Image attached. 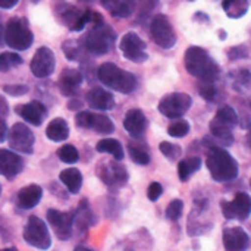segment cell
Returning a JSON list of instances; mask_svg holds the SVG:
<instances>
[{"label": "cell", "instance_id": "26", "mask_svg": "<svg viewBox=\"0 0 251 251\" xmlns=\"http://www.w3.org/2000/svg\"><path fill=\"white\" fill-rule=\"evenodd\" d=\"M59 179L68 188V191L71 194H78L81 187H82V175L75 168H69V169L62 171L59 175Z\"/></svg>", "mask_w": 251, "mask_h": 251}, {"label": "cell", "instance_id": "51", "mask_svg": "<svg viewBox=\"0 0 251 251\" xmlns=\"http://www.w3.org/2000/svg\"><path fill=\"white\" fill-rule=\"evenodd\" d=\"M32 1H38V0H32Z\"/></svg>", "mask_w": 251, "mask_h": 251}, {"label": "cell", "instance_id": "12", "mask_svg": "<svg viewBox=\"0 0 251 251\" xmlns=\"http://www.w3.org/2000/svg\"><path fill=\"white\" fill-rule=\"evenodd\" d=\"M119 49L124 57L134 63H143L149 57L146 53V43L135 32L125 34L119 43Z\"/></svg>", "mask_w": 251, "mask_h": 251}, {"label": "cell", "instance_id": "39", "mask_svg": "<svg viewBox=\"0 0 251 251\" xmlns=\"http://www.w3.org/2000/svg\"><path fill=\"white\" fill-rule=\"evenodd\" d=\"M156 4H157V0H140V12H138L140 16L138 18L146 19L151 13V10H154Z\"/></svg>", "mask_w": 251, "mask_h": 251}, {"label": "cell", "instance_id": "27", "mask_svg": "<svg viewBox=\"0 0 251 251\" xmlns=\"http://www.w3.org/2000/svg\"><path fill=\"white\" fill-rule=\"evenodd\" d=\"M96 150L99 153H109L115 157V160H122L124 159V149L122 144L115 140V138H104L100 140L96 146Z\"/></svg>", "mask_w": 251, "mask_h": 251}, {"label": "cell", "instance_id": "47", "mask_svg": "<svg viewBox=\"0 0 251 251\" xmlns=\"http://www.w3.org/2000/svg\"><path fill=\"white\" fill-rule=\"evenodd\" d=\"M81 106H82V103L78 101L76 99H71V101H69V104H68V107H69L71 110H79Z\"/></svg>", "mask_w": 251, "mask_h": 251}, {"label": "cell", "instance_id": "20", "mask_svg": "<svg viewBox=\"0 0 251 251\" xmlns=\"http://www.w3.org/2000/svg\"><path fill=\"white\" fill-rule=\"evenodd\" d=\"M124 128L132 138H141L147 129V118L140 109H131L124 119Z\"/></svg>", "mask_w": 251, "mask_h": 251}, {"label": "cell", "instance_id": "36", "mask_svg": "<svg viewBox=\"0 0 251 251\" xmlns=\"http://www.w3.org/2000/svg\"><path fill=\"white\" fill-rule=\"evenodd\" d=\"M159 149H160L162 154H165V157H168L169 160H176L178 157H181V153H182L181 147H178L172 143H168V141L160 143Z\"/></svg>", "mask_w": 251, "mask_h": 251}, {"label": "cell", "instance_id": "19", "mask_svg": "<svg viewBox=\"0 0 251 251\" xmlns=\"http://www.w3.org/2000/svg\"><path fill=\"white\" fill-rule=\"evenodd\" d=\"M18 115L28 124L40 126L44 121V118L47 116V109L43 103L40 101H29L26 104H21L16 107Z\"/></svg>", "mask_w": 251, "mask_h": 251}, {"label": "cell", "instance_id": "28", "mask_svg": "<svg viewBox=\"0 0 251 251\" xmlns=\"http://www.w3.org/2000/svg\"><path fill=\"white\" fill-rule=\"evenodd\" d=\"M90 129H93L97 134H112L115 131V125L109 116L103 113H93Z\"/></svg>", "mask_w": 251, "mask_h": 251}, {"label": "cell", "instance_id": "16", "mask_svg": "<svg viewBox=\"0 0 251 251\" xmlns=\"http://www.w3.org/2000/svg\"><path fill=\"white\" fill-rule=\"evenodd\" d=\"M99 175H100L101 181L110 188L122 187L128 179V174H126L125 168L122 165H119L118 160L116 162H113V160L106 162L104 168L99 166Z\"/></svg>", "mask_w": 251, "mask_h": 251}, {"label": "cell", "instance_id": "46", "mask_svg": "<svg viewBox=\"0 0 251 251\" xmlns=\"http://www.w3.org/2000/svg\"><path fill=\"white\" fill-rule=\"evenodd\" d=\"M19 0H0V7L1 9H12L18 4Z\"/></svg>", "mask_w": 251, "mask_h": 251}, {"label": "cell", "instance_id": "48", "mask_svg": "<svg viewBox=\"0 0 251 251\" xmlns=\"http://www.w3.org/2000/svg\"><path fill=\"white\" fill-rule=\"evenodd\" d=\"M3 40H4V28H3V25L0 24V46L3 44Z\"/></svg>", "mask_w": 251, "mask_h": 251}, {"label": "cell", "instance_id": "23", "mask_svg": "<svg viewBox=\"0 0 251 251\" xmlns=\"http://www.w3.org/2000/svg\"><path fill=\"white\" fill-rule=\"evenodd\" d=\"M43 197V188L37 184H31L24 187L18 193V206L21 209H34Z\"/></svg>", "mask_w": 251, "mask_h": 251}, {"label": "cell", "instance_id": "1", "mask_svg": "<svg viewBox=\"0 0 251 251\" xmlns=\"http://www.w3.org/2000/svg\"><path fill=\"white\" fill-rule=\"evenodd\" d=\"M185 69L200 81H216L221 74V68L210 57V54L197 46L187 49L185 51Z\"/></svg>", "mask_w": 251, "mask_h": 251}, {"label": "cell", "instance_id": "21", "mask_svg": "<svg viewBox=\"0 0 251 251\" xmlns=\"http://www.w3.org/2000/svg\"><path fill=\"white\" fill-rule=\"evenodd\" d=\"M222 240H224V247L228 251L246 250L249 247V243H250L247 232L240 226L226 228L224 231Z\"/></svg>", "mask_w": 251, "mask_h": 251}, {"label": "cell", "instance_id": "22", "mask_svg": "<svg viewBox=\"0 0 251 251\" xmlns=\"http://www.w3.org/2000/svg\"><path fill=\"white\" fill-rule=\"evenodd\" d=\"M87 103L94 110H110L115 107L113 96L100 87H94L87 93Z\"/></svg>", "mask_w": 251, "mask_h": 251}, {"label": "cell", "instance_id": "2", "mask_svg": "<svg viewBox=\"0 0 251 251\" xmlns=\"http://www.w3.org/2000/svg\"><path fill=\"white\" fill-rule=\"evenodd\" d=\"M206 165L212 178L218 182H229L238 176V162L222 147H210Z\"/></svg>", "mask_w": 251, "mask_h": 251}, {"label": "cell", "instance_id": "31", "mask_svg": "<svg viewBox=\"0 0 251 251\" xmlns=\"http://www.w3.org/2000/svg\"><path fill=\"white\" fill-rule=\"evenodd\" d=\"M215 82L216 81H200V84H199V93H200V96L204 100L212 101V103H215V101L219 100V90L215 85Z\"/></svg>", "mask_w": 251, "mask_h": 251}, {"label": "cell", "instance_id": "7", "mask_svg": "<svg viewBox=\"0 0 251 251\" xmlns=\"http://www.w3.org/2000/svg\"><path fill=\"white\" fill-rule=\"evenodd\" d=\"M24 240L31 247L47 250L51 246V238L47 225L37 216H31L24 228Z\"/></svg>", "mask_w": 251, "mask_h": 251}, {"label": "cell", "instance_id": "13", "mask_svg": "<svg viewBox=\"0 0 251 251\" xmlns=\"http://www.w3.org/2000/svg\"><path fill=\"white\" fill-rule=\"evenodd\" d=\"M222 213L226 219L247 221L251 215V199L246 193H238L232 201H222Z\"/></svg>", "mask_w": 251, "mask_h": 251}, {"label": "cell", "instance_id": "18", "mask_svg": "<svg viewBox=\"0 0 251 251\" xmlns=\"http://www.w3.org/2000/svg\"><path fill=\"white\" fill-rule=\"evenodd\" d=\"M24 169V160L10 150L0 149V175L7 179L15 178Z\"/></svg>", "mask_w": 251, "mask_h": 251}, {"label": "cell", "instance_id": "32", "mask_svg": "<svg viewBox=\"0 0 251 251\" xmlns=\"http://www.w3.org/2000/svg\"><path fill=\"white\" fill-rule=\"evenodd\" d=\"M22 63V57L13 51H4L0 54V72H7Z\"/></svg>", "mask_w": 251, "mask_h": 251}, {"label": "cell", "instance_id": "5", "mask_svg": "<svg viewBox=\"0 0 251 251\" xmlns=\"http://www.w3.org/2000/svg\"><path fill=\"white\" fill-rule=\"evenodd\" d=\"M238 124V116L231 106H222L210 122V134L222 146H231L234 143L232 129Z\"/></svg>", "mask_w": 251, "mask_h": 251}, {"label": "cell", "instance_id": "49", "mask_svg": "<svg viewBox=\"0 0 251 251\" xmlns=\"http://www.w3.org/2000/svg\"><path fill=\"white\" fill-rule=\"evenodd\" d=\"M247 144H249V147L251 149V131L249 132V135H247Z\"/></svg>", "mask_w": 251, "mask_h": 251}, {"label": "cell", "instance_id": "41", "mask_svg": "<svg viewBox=\"0 0 251 251\" xmlns=\"http://www.w3.org/2000/svg\"><path fill=\"white\" fill-rule=\"evenodd\" d=\"M91 112H85V110H82V112H79V113H76V116H75V122H76V126H79V128H84V129H90V124H91Z\"/></svg>", "mask_w": 251, "mask_h": 251}, {"label": "cell", "instance_id": "9", "mask_svg": "<svg viewBox=\"0 0 251 251\" xmlns=\"http://www.w3.org/2000/svg\"><path fill=\"white\" fill-rule=\"evenodd\" d=\"M150 35L162 49H171L176 44V34L165 15H157L150 24Z\"/></svg>", "mask_w": 251, "mask_h": 251}, {"label": "cell", "instance_id": "45", "mask_svg": "<svg viewBox=\"0 0 251 251\" xmlns=\"http://www.w3.org/2000/svg\"><path fill=\"white\" fill-rule=\"evenodd\" d=\"M7 126H6V124H4V119L3 118H0V143H3L4 140H6V137H7Z\"/></svg>", "mask_w": 251, "mask_h": 251}, {"label": "cell", "instance_id": "34", "mask_svg": "<svg viewBox=\"0 0 251 251\" xmlns=\"http://www.w3.org/2000/svg\"><path fill=\"white\" fill-rule=\"evenodd\" d=\"M128 153H129V157L132 159V162L137 165H149L150 163V154L146 150L135 147V144L128 146Z\"/></svg>", "mask_w": 251, "mask_h": 251}, {"label": "cell", "instance_id": "37", "mask_svg": "<svg viewBox=\"0 0 251 251\" xmlns=\"http://www.w3.org/2000/svg\"><path fill=\"white\" fill-rule=\"evenodd\" d=\"M182 212H184L182 200H172L166 209V218L169 221H178L182 216Z\"/></svg>", "mask_w": 251, "mask_h": 251}, {"label": "cell", "instance_id": "11", "mask_svg": "<svg viewBox=\"0 0 251 251\" xmlns=\"http://www.w3.org/2000/svg\"><path fill=\"white\" fill-rule=\"evenodd\" d=\"M9 146L24 154H31L34 151V134L25 124H15L7 134Z\"/></svg>", "mask_w": 251, "mask_h": 251}, {"label": "cell", "instance_id": "42", "mask_svg": "<svg viewBox=\"0 0 251 251\" xmlns=\"http://www.w3.org/2000/svg\"><path fill=\"white\" fill-rule=\"evenodd\" d=\"M162 193H163L162 184H159V182H151V184L149 185V190H147V197H149L150 201H156V200H159V197L162 196Z\"/></svg>", "mask_w": 251, "mask_h": 251}, {"label": "cell", "instance_id": "50", "mask_svg": "<svg viewBox=\"0 0 251 251\" xmlns=\"http://www.w3.org/2000/svg\"><path fill=\"white\" fill-rule=\"evenodd\" d=\"M0 194H1V187H0Z\"/></svg>", "mask_w": 251, "mask_h": 251}, {"label": "cell", "instance_id": "8", "mask_svg": "<svg viewBox=\"0 0 251 251\" xmlns=\"http://www.w3.org/2000/svg\"><path fill=\"white\" fill-rule=\"evenodd\" d=\"M193 104V99L185 93H172L165 96L159 103V110L163 116L176 119L185 115Z\"/></svg>", "mask_w": 251, "mask_h": 251}, {"label": "cell", "instance_id": "3", "mask_svg": "<svg viewBox=\"0 0 251 251\" xmlns=\"http://www.w3.org/2000/svg\"><path fill=\"white\" fill-rule=\"evenodd\" d=\"M97 76L103 85L110 87L112 90L119 91L122 94H129L137 88L135 75L121 69L112 62L103 63L97 71Z\"/></svg>", "mask_w": 251, "mask_h": 251}, {"label": "cell", "instance_id": "38", "mask_svg": "<svg viewBox=\"0 0 251 251\" xmlns=\"http://www.w3.org/2000/svg\"><path fill=\"white\" fill-rule=\"evenodd\" d=\"M251 85V72L247 69H240L237 75H234V87L240 90L241 87H250Z\"/></svg>", "mask_w": 251, "mask_h": 251}, {"label": "cell", "instance_id": "43", "mask_svg": "<svg viewBox=\"0 0 251 251\" xmlns=\"http://www.w3.org/2000/svg\"><path fill=\"white\" fill-rule=\"evenodd\" d=\"M28 90L29 88L26 85H4L3 87V91L10 96H24L28 93Z\"/></svg>", "mask_w": 251, "mask_h": 251}, {"label": "cell", "instance_id": "29", "mask_svg": "<svg viewBox=\"0 0 251 251\" xmlns=\"http://www.w3.org/2000/svg\"><path fill=\"white\" fill-rule=\"evenodd\" d=\"M222 7H224L225 13L229 18L238 19V18H243L247 13L249 0H224Z\"/></svg>", "mask_w": 251, "mask_h": 251}, {"label": "cell", "instance_id": "44", "mask_svg": "<svg viewBox=\"0 0 251 251\" xmlns=\"http://www.w3.org/2000/svg\"><path fill=\"white\" fill-rule=\"evenodd\" d=\"M229 59L231 60H235V59H241V57H247V50L246 47L243 46H238V47H232L228 53Z\"/></svg>", "mask_w": 251, "mask_h": 251}, {"label": "cell", "instance_id": "6", "mask_svg": "<svg viewBox=\"0 0 251 251\" xmlns=\"http://www.w3.org/2000/svg\"><path fill=\"white\" fill-rule=\"evenodd\" d=\"M34 35L29 29L28 21L24 18L9 19L4 28V43L13 50H26L31 47Z\"/></svg>", "mask_w": 251, "mask_h": 251}, {"label": "cell", "instance_id": "30", "mask_svg": "<svg viewBox=\"0 0 251 251\" xmlns=\"http://www.w3.org/2000/svg\"><path fill=\"white\" fill-rule=\"evenodd\" d=\"M201 166V160L200 157H190V159H185V160H181L179 165H178V175H179V179L184 182L187 181L194 172H197Z\"/></svg>", "mask_w": 251, "mask_h": 251}, {"label": "cell", "instance_id": "17", "mask_svg": "<svg viewBox=\"0 0 251 251\" xmlns=\"http://www.w3.org/2000/svg\"><path fill=\"white\" fill-rule=\"evenodd\" d=\"M82 79H84V75L78 69H72V68L63 69L59 76L60 93L66 97H74L78 93V90L82 84Z\"/></svg>", "mask_w": 251, "mask_h": 251}, {"label": "cell", "instance_id": "33", "mask_svg": "<svg viewBox=\"0 0 251 251\" xmlns=\"http://www.w3.org/2000/svg\"><path fill=\"white\" fill-rule=\"evenodd\" d=\"M57 156H59V159H60L63 163H68V165L76 163L78 159H79V153H78V150H76L72 144H65V146H62V147L57 150Z\"/></svg>", "mask_w": 251, "mask_h": 251}, {"label": "cell", "instance_id": "10", "mask_svg": "<svg viewBox=\"0 0 251 251\" xmlns=\"http://www.w3.org/2000/svg\"><path fill=\"white\" fill-rule=\"evenodd\" d=\"M57 4V16L60 18L62 24H65L71 31H81L90 22L91 10H81L65 1H60Z\"/></svg>", "mask_w": 251, "mask_h": 251}, {"label": "cell", "instance_id": "25", "mask_svg": "<svg viewBox=\"0 0 251 251\" xmlns=\"http://www.w3.org/2000/svg\"><path fill=\"white\" fill-rule=\"evenodd\" d=\"M46 135L49 140L54 141V143H60L65 141L69 137V126L66 124V121L63 118H56L53 119L46 129Z\"/></svg>", "mask_w": 251, "mask_h": 251}, {"label": "cell", "instance_id": "15", "mask_svg": "<svg viewBox=\"0 0 251 251\" xmlns=\"http://www.w3.org/2000/svg\"><path fill=\"white\" fill-rule=\"evenodd\" d=\"M56 66L54 53L49 47H40L32 60H31V72L37 78H47L53 74Z\"/></svg>", "mask_w": 251, "mask_h": 251}, {"label": "cell", "instance_id": "35", "mask_svg": "<svg viewBox=\"0 0 251 251\" xmlns=\"http://www.w3.org/2000/svg\"><path fill=\"white\" fill-rule=\"evenodd\" d=\"M188 132H190V124L187 121H176V122L171 124L168 128V134L175 138H182Z\"/></svg>", "mask_w": 251, "mask_h": 251}, {"label": "cell", "instance_id": "24", "mask_svg": "<svg viewBox=\"0 0 251 251\" xmlns=\"http://www.w3.org/2000/svg\"><path fill=\"white\" fill-rule=\"evenodd\" d=\"M103 7L115 18H128L135 9V0H100Z\"/></svg>", "mask_w": 251, "mask_h": 251}, {"label": "cell", "instance_id": "4", "mask_svg": "<svg viewBox=\"0 0 251 251\" xmlns=\"http://www.w3.org/2000/svg\"><path fill=\"white\" fill-rule=\"evenodd\" d=\"M115 41H116L115 31L107 24L100 22V24H94L93 28L84 35L82 46L88 53L94 56H101L113 49Z\"/></svg>", "mask_w": 251, "mask_h": 251}, {"label": "cell", "instance_id": "14", "mask_svg": "<svg viewBox=\"0 0 251 251\" xmlns=\"http://www.w3.org/2000/svg\"><path fill=\"white\" fill-rule=\"evenodd\" d=\"M47 221L53 228V232L60 241H68L74 229V216L68 212H59L54 209L47 210Z\"/></svg>", "mask_w": 251, "mask_h": 251}, {"label": "cell", "instance_id": "40", "mask_svg": "<svg viewBox=\"0 0 251 251\" xmlns=\"http://www.w3.org/2000/svg\"><path fill=\"white\" fill-rule=\"evenodd\" d=\"M63 51L66 54V57L69 60H75L78 59V54H79V47L75 41H66L63 44Z\"/></svg>", "mask_w": 251, "mask_h": 251}, {"label": "cell", "instance_id": "52", "mask_svg": "<svg viewBox=\"0 0 251 251\" xmlns=\"http://www.w3.org/2000/svg\"><path fill=\"white\" fill-rule=\"evenodd\" d=\"M190 1H194V0H190Z\"/></svg>", "mask_w": 251, "mask_h": 251}]
</instances>
